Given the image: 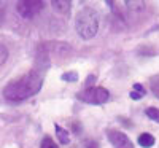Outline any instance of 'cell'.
<instances>
[{
    "label": "cell",
    "mask_w": 159,
    "mask_h": 148,
    "mask_svg": "<svg viewBox=\"0 0 159 148\" xmlns=\"http://www.w3.org/2000/svg\"><path fill=\"white\" fill-rule=\"evenodd\" d=\"M62 80L64 81H69V83H75V81H78V75H76V72H67L62 75Z\"/></svg>",
    "instance_id": "cell-13"
},
{
    "label": "cell",
    "mask_w": 159,
    "mask_h": 148,
    "mask_svg": "<svg viewBox=\"0 0 159 148\" xmlns=\"http://www.w3.org/2000/svg\"><path fill=\"white\" fill-rule=\"evenodd\" d=\"M0 15H2V13H0Z\"/></svg>",
    "instance_id": "cell-17"
},
{
    "label": "cell",
    "mask_w": 159,
    "mask_h": 148,
    "mask_svg": "<svg viewBox=\"0 0 159 148\" xmlns=\"http://www.w3.org/2000/svg\"><path fill=\"white\" fill-rule=\"evenodd\" d=\"M43 86V78L40 76L35 70L24 73L22 76L10 81L5 88H3V97L11 100V102H19V100H25L42 89Z\"/></svg>",
    "instance_id": "cell-1"
},
{
    "label": "cell",
    "mask_w": 159,
    "mask_h": 148,
    "mask_svg": "<svg viewBox=\"0 0 159 148\" xmlns=\"http://www.w3.org/2000/svg\"><path fill=\"white\" fill-rule=\"evenodd\" d=\"M94 81H96V75H89L86 78V89L92 88V83H94Z\"/></svg>",
    "instance_id": "cell-15"
},
{
    "label": "cell",
    "mask_w": 159,
    "mask_h": 148,
    "mask_svg": "<svg viewBox=\"0 0 159 148\" xmlns=\"http://www.w3.org/2000/svg\"><path fill=\"white\" fill-rule=\"evenodd\" d=\"M150 86H151V91L156 94V96L159 97V75L153 76L151 81H150Z\"/></svg>",
    "instance_id": "cell-11"
},
{
    "label": "cell",
    "mask_w": 159,
    "mask_h": 148,
    "mask_svg": "<svg viewBox=\"0 0 159 148\" xmlns=\"http://www.w3.org/2000/svg\"><path fill=\"white\" fill-rule=\"evenodd\" d=\"M75 29H76V34L84 40H89L92 37H96V34L99 30V15H97V11L92 10V8H88V7L83 8L76 15Z\"/></svg>",
    "instance_id": "cell-2"
},
{
    "label": "cell",
    "mask_w": 159,
    "mask_h": 148,
    "mask_svg": "<svg viewBox=\"0 0 159 148\" xmlns=\"http://www.w3.org/2000/svg\"><path fill=\"white\" fill-rule=\"evenodd\" d=\"M108 140L115 148H134V143L121 131H108Z\"/></svg>",
    "instance_id": "cell-5"
},
{
    "label": "cell",
    "mask_w": 159,
    "mask_h": 148,
    "mask_svg": "<svg viewBox=\"0 0 159 148\" xmlns=\"http://www.w3.org/2000/svg\"><path fill=\"white\" fill-rule=\"evenodd\" d=\"M40 148H59V146L54 143V140H52L51 137H45V139L42 140V145H40Z\"/></svg>",
    "instance_id": "cell-14"
},
{
    "label": "cell",
    "mask_w": 159,
    "mask_h": 148,
    "mask_svg": "<svg viewBox=\"0 0 159 148\" xmlns=\"http://www.w3.org/2000/svg\"><path fill=\"white\" fill-rule=\"evenodd\" d=\"M145 115H147L151 121L159 124V109H156V107H148V109L145 110Z\"/></svg>",
    "instance_id": "cell-10"
},
{
    "label": "cell",
    "mask_w": 159,
    "mask_h": 148,
    "mask_svg": "<svg viewBox=\"0 0 159 148\" xmlns=\"http://www.w3.org/2000/svg\"><path fill=\"white\" fill-rule=\"evenodd\" d=\"M7 59H8V49H7L5 45L0 43V67L7 62Z\"/></svg>",
    "instance_id": "cell-12"
},
{
    "label": "cell",
    "mask_w": 159,
    "mask_h": 148,
    "mask_svg": "<svg viewBox=\"0 0 159 148\" xmlns=\"http://www.w3.org/2000/svg\"><path fill=\"white\" fill-rule=\"evenodd\" d=\"M86 148H97L96 142H86Z\"/></svg>",
    "instance_id": "cell-16"
},
{
    "label": "cell",
    "mask_w": 159,
    "mask_h": 148,
    "mask_svg": "<svg viewBox=\"0 0 159 148\" xmlns=\"http://www.w3.org/2000/svg\"><path fill=\"white\" fill-rule=\"evenodd\" d=\"M51 7L54 11L61 13V15H69L70 8H72V2H69V0H52Z\"/></svg>",
    "instance_id": "cell-6"
},
{
    "label": "cell",
    "mask_w": 159,
    "mask_h": 148,
    "mask_svg": "<svg viewBox=\"0 0 159 148\" xmlns=\"http://www.w3.org/2000/svg\"><path fill=\"white\" fill-rule=\"evenodd\" d=\"M54 129H56V136H57V139H59L61 143H69V142H70L69 132L65 131V129H62L59 124H54Z\"/></svg>",
    "instance_id": "cell-9"
},
{
    "label": "cell",
    "mask_w": 159,
    "mask_h": 148,
    "mask_svg": "<svg viewBox=\"0 0 159 148\" xmlns=\"http://www.w3.org/2000/svg\"><path fill=\"white\" fill-rule=\"evenodd\" d=\"M139 145H142L143 148H151L154 145V137L151 136V134L143 132L142 136L139 137Z\"/></svg>",
    "instance_id": "cell-8"
},
{
    "label": "cell",
    "mask_w": 159,
    "mask_h": 148,
    "mask_svg": "<svg viewBox=\"0 0 159 148\" xmlns=\"http://www.w3.org/2000/svg\"><path fill=\"white\" fill-rule=\"evenodd\" d=\"M145 94H147V91H145V88H143V85H140V83H135L134 85V88H132V91H130V99H134V100H139V99H143L145 97Z\"/></svg>",
    "instance_id": "cell-7"
},
{
    "label": "cell",
    "mask_w": 159,
    "mask_h": 148,
    "mask_svg": "<svg viewBox=\"0 0 159 148\" xmlns=\"http://www.w3.org/2000/svg\"><path fill=\"white\" fill-rule=\"evenodd\" d=\"M76 97L84 102V104H91V105H102L108 100L110 97V92L105 89V88H100V86H94V88H89V89H84L81 92L76 94Z\"/></svg>",
    "instance_id": "cell-3"
},
{
    "label": "cell",
    "mask_w": 159,
    "mask_h": 148,
    "mask_svg": "<svg viewBox=\"0 0 159 148\" xmlns=\"http://www.w3.org/2000/svg\"><path fill=\"white\" fill-rule=\"evenodd\" d=\"M43 7L45 3L42 0H21V2L16 3L18 13L25 19H32L34 16H37L43 10Z\"/></svg>",
    "instance_id": "cell-4"
}]
</instances>
